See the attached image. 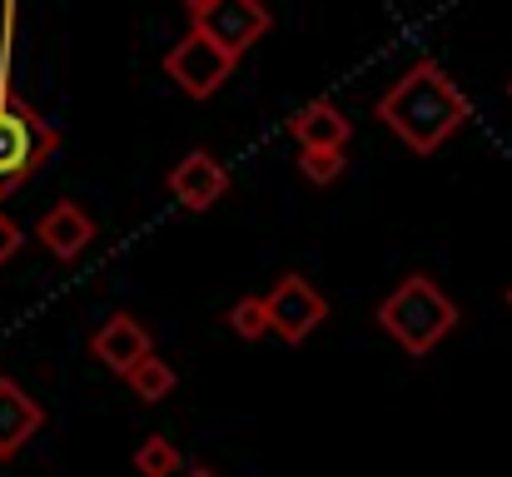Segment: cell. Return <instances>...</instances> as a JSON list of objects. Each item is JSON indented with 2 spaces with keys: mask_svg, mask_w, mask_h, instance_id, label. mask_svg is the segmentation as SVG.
<instances>
[{
  "mask_svg": "<svg viewBox=\"0 0 512 477\" xmlns=\"http://www.w3.org/2000/svg\"><path fill=\"white\" fill-rule=\"evenodd\" d=\"M373 120L393 130L413 155H438L468 125V95L453 85V75L438 60H413L373 100Z\"/></svg>",
  "mask_w": 512,
  "mask_h": 477,
  "instance_id": "cell-1",
  "label": "cell"
},
{
  "mask_svg": "<svg viewBox=\"0 0 512 477\" xmlns=\"http://www.w3.org/2000/svg\"><path fill=\"white\" fill-rule=\"evenodd\" d=\"M378 328L408 353V358H428L453 328H458V304L428 279V274H408L398 279L383 299H378Z\"/></svg>",
  "mask_w": 512,
  "mask_h": 477,
  "instance_id": "cell-2",
  "label": "cell"
},
{
  "mask_svg": "<svg viewBox=\"0 0 512 477\" xmlns=\"http://www.w3.org/2000/svg\"><path fill=\"white\" fill-rule=\"evenodd\" d=\"M60 150V130L10 90V75L0 70V199H10L40 164Z\"/></svg>",
  "mask_w": 512,
  "mask_h": 477,
  "instance_id": "cell-3",
  "label": "cell"
},
{
  "mask_svg": "<svg viewBox=\"0 0 512 477\" xmlns=\"http://www.w3.org/2000/svg\"><path fill=\"white\" fill-rule=\"evenodd\" d=\"M234 65H239V55H229L224 45H214V40H209L204 30H194V25H189L184 40H174V50L165 55V75H170L189 100H209V95L234 75Z\"/></svg>",
  "mask_w": 512,
  "mask_h": 477,
  "instance_id": "cell-4",
  "label": "cell"
},
{
  "mask_svg": "<svg viewBox=\"0 0 512 477\" xmlns=\"http://www.w3.org/2000/svg\"><path fill=\"white\" fill-rule=\"evenodd\" d=\"M264 314H269V328H274L284 343H309V333H319L324 318H329V299H324L304 274H284V279L264 294Z\"/></svg>",
  "mask_w": 512,
  "mask_h": 477,
  "instance_id": "cell-5",
  "label": "cell"
},
{
  "mask_svg": "<svg viewBox=\"0 0 512 477\" xmlns=\"http://www.w3.org/2000/svg\"><path fill=\"white\" fill-rule=\"evenodd\" d=\"M269 25H274V15L264 0H209L204 10H194V30H204L229 55H244L249 45H259L269 35Z\"/></svg>",
  "mask_w": 512,
  "mask_h": 477,
  "instance_id": "cell-6",
  "label": "cell"
},
{
  "mask_svg": "<svg viewBox=\"0 0 512 477\" xmlns=\"http://www.w3.org/2000/svg\"><path fill=\"white\" fill-rule=\"evenodd\" d=\"M150 353H155V338H150V328L135 314H110L90 333V358L105 363V368L120 373V378H125L140 358H150Z\"/></svg>",
  "mask_w": 512,
  "mask_h": 477,
  "instance_id": "cell-7",
  "label": "cell"
},
{
  "mask_svg": "<svg viewBox=\"0 0 512 477\" xmlns=\"http://www.w3.org/2000/svg\"><path fill=\"white\" fill-rule=\"evenodd\" d=\"M165 184H170V194L189 214H204V209H214V204L229 194V169L209 155V150H189V155L170 169Z\"/></svg>",
  "mask_w": 512,
  "mask_h": 477,
  "instance_id": "cell-8",
  "label": "cell"
},
{
  "mask_svg": "<svg viewBox=\"0 0 512 477\" xmlns=\"http://www.w3.org/2000/svg\"><path fill=\"white\" fill-rule=\"evenodd\" d=\"M35 239L45 244V254H50V259L75 264V259L90 249V239H95V219H90L75 199H60V204H50V209L40 214Z\"/></svg>",
  "mask_w": 512,
  "mask_h": 477,
  "instance_id": "cell-9",
  "label": "cell"
},
{
  "mask_svg": "<svg viewBox=\"0 0 512 477\" xmlns=\"http://www.w3.org/2000/svg\"><path fill=\"white\" fill-rule=\"evenodd\" d=\"M40 428H45V408L15 378H0V463H10Z\"/></svg>",
  "mask_w": 512,
  "mask_h": 477,
  "instance_id": "cell-10",
  "label": "cell"
},
{
  "mask_svg": "<svg viewBox=\"0 0 512 477\" xmlns=\"http://www.w3.org/2000/svg\"><path fill=\"white\" fill-rule=\"evenodd\" d=\"M289 135L299 140V150H348L353 125L334 100H309L304 110L289 115Z\"/></svg>",
  "mask_w": 512,
  "mask_h": 477,
  "instance_id": "cell-11",
  "label": "cell"
},
{
  "mask_svg": "<svg viewBox=\"0 0 512 477\" xmlns=\"http://www.w3.org/2000/svg\"><path fill=\"white\" fill-rule=\"evenodd\" d=\"M125 383H130V393H135L140 403H165L174 393V383H179V373H174L165 358L150 353V358H140V363L125 373Z\"/></svg>",
  "mask_w": 512,
  "mask_h": 477,
  "instance_id": "cell-12",
  "label": "cell"
},
{
  "mask_svg": "<svg viewBox=\"0 0 512 477\" xmlns=\"http://www.w3.org/2000/svg\"><path fill=\"white\" fill-rule=\"evenodd\" d=\"M135 473L140 477H174L179 473V448H174L170 438H145L140 448H135Z\"/></svg>",
  "mask_w": 512,
  "mask_h": 477,
  "instance_id": "cell-13",
  "label": "cell"
},
{
  "mask_svg": "<svg viewBox=\"0 0 512 477\" xmlns=\"http://www.w3.org/2000/svg\"><path fill=\"white\" fill-rule=\"evenodd\" d=\"M224 323H229V328H234L239 338H249V343H254V338H264V333H269L264 294H244V299H239V304H234V309L224 314Z\"/></svg>",
  "mask_w": 512,
  "mask_h": 477,
  "instance_id": "cell-14",
  "label": "cell"
},
{
  "mask_svg": "<svg viewBox=\"0 0 512 477\" xmlns=\"http://www.w3.org/2000/svg\"><path fill=\"white\" fill-rule=\"evenodd\" d=\"M348 169V150H299V174L309 184H334Z\"/></svg>",
  "mask_w": 512,
  "mask_h": 477,
  "instance_id": "cell-15",
  "label": "cell"
},
{
  "mask_svg": "<svg viewBox=\"0 0 512 477\" xmlns=\"http://www.w3.org/2000/svg\"><path fill=\"white\" fill-rule=\"evenodd\" d=\"M20 244H25V229H20L10 214H0V264H10V259L20 254Z\"/></svg>",
  "mask_w": 512,
  "mask_h": 477,
  "instance_id": "cell-16",
  "label": "cell"
},
{
  "mask_svg": "<svg viewBox=\"0 0 512 477\" xmlns=\"http://www.w3.org/2000/svg\"><path fill=\"white\" fill-rule=\"evenodd\" d=\"M184 477H219V473H214V468H204V463H199V468H189V473H184Z\"/></svg>",
  "mask_w": 512,
  "mask_h": 477,
  "instance_id": "cell-17",
  "label": "cell"
},
{
  "mask_svg": "<svg viewBox=\"0 0 512 477\" xmlns=\"http://www.w3.org/2000/svg\"><path fill=\"white\" fill-rule=\"evenodd\" d=\"M204 5H209V0H184V10H189V15H194V10H204Z\"/></svg>",
  "mask_w": 512,
  "mask_h": 477,
  "instance_id": "cell-18",
  "label": "cell"
},
{
  "mask_svg": "<svg viewBox=\"0 0 512 477\" xmlns=\"http://www.w3.org/2000/svg\"><path fill=\"white\" fill-rule=\"evenodd\" d=\"M508 309H512V284H508Z\"/></svg>",
  "mask_w": 512,
  "mask_h": 477,
  "instance_id": "cell-19",
  "label": "cell"
},
{
  "mask_svg": "<svg viewBox=\"0 0 512 477\" xmlns=\"http://www.w3.org/2000/svg\"><path fill=\"white\" fill-rule=\"evenodd\" d=\"M508 100H512V80H508Z\"/></svg>",
  "mask_w": 512,
  "mask_h": 477,
  "instance_id": "cell-20",
  "label": "cell"
}]
</instances>
